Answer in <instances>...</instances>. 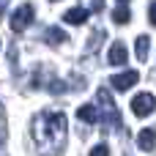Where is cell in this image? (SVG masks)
I'll list each match as a JSON object with an SVG mask.
<instances>
[{"mask_svg": "<svg viewBox=\"0 0 156 156\" xmlns=\"http://www.w3.org/2000/svg\"><path fill=\"white\" fill-rule=\"evenodd\" d=\"M44 41H47V44H52V47H58V44H63V41H66V33H63L60 27H49V30L44 33Z\"/></svg>", "mask_w": 156, "mask_h": 156, "instance_id": "10", "label": "cell"}, {"mask_svg": "<svg viewBox=\"0 0 156 156\" xmlns=\"http://www.w3.org/2000/svg\"><path fill=\"white\" fill-rule=\"evenodd\" d=\"M66 132H69V123H66V115L63 112H38L36 121H33V140H36V148L41 156H58L63 151V143H66Z\"/></svg>", "mask_w": 156, "mask_h": 156, "instance_id": "1", "label": "cell"}, {"mask_svg": "<svg viewBox=\"0 0 156 156\" xmlns=\"http://www.w3.org/2000/svg\"><path fill=\"white\" fill-rule=\"evenodd\" d=\"M5 137H8V126H5V112H3V104H0V145H5Z\"/></svg>", "mask_w": 156, "mask_h": 156, "instance_id": "13", "label": "cell"}, {"mask_svg": "<svg viewBox=\"0 0 156 156\" xmlns=\"http://www.w3.org/2000/svg\"><path fill=\"white\" fill-rule=\"evenodd\" d=\"M129 19H132V14H129L126 3H121V5H118V8L112 11V22H115V25H126Z\"/></svg>", "mask_w": 156, "mask_h": 156, "instance_id": "12", "label": "cell"}, {"mask_svg": "<svg viewBox=\"0 0 156 156\" xmlns=\"http://www.w3.org/2000/svg\"><path fill=\"white\" fill-rule=\"evenodd\" d=\"M96 99H99V107H101V118H104V123H107L110 129H118V132H123L121 112H118V107H115V99H112V93H110V90H104V88H99V90H96ZM101 118H99V121H101Z\"/></svg>", "mask_w": 156, "mask_h": 156, "instance_id": "2", "label": "cell"}, {"mask_svg": "<svg viewBox=\"0 0 156 156\" xmlns=\"http://www.w3.org/2000/svg\"><path fill=\"white\" fill-rule=\"evenodd\" d=\"M156 110V99H154V93H137L134 99H132V112L137 115V118H148L151 112Z\"/></svg>", "mask_w": 156, "mask_h": 156, "instance_id": "4", "label": "cell"}, {"mask_svg": "<svg viewBox=\"0 0 156 156\" xmlns=\"http://www.w3.org/2000/svg\"><path fill=\"white\" fill-rule=\"evenodd\" d=\"M5 5H8V0H0V14L5 11Z\"/></svg>", "mask_w": 156, "mask_h": 156, "instance_id": "17", "label": "cell"}, {"mask_svg": "<svg viewBox=\"0 0 156 156\" xmlns=\"http://www.w3.org/2000/svg\"><path fill=\"white\" fill-rule=\"evenodd\" d=\"M77 118L82 123H96L99 121V110L93 104H82V107H77Z\"/></svg>", "mask_w": 156, "mask_h": 156, "instance_id": "9", "label": "cell"}, {"mask_svg": "<svg viewBox=\"0 0 156 156\" xmlns=\"http://www.w3.org/2000/svg\"><path fill=\"white\" fill-rule=\"evenodd\" d=\"M110 82H112V88H115V90H132V88H134V85L140 82V71L129 69V71L112 74V77H110Z\"/></svg>", "mask_w": 156, "mask_h": 156, "instance_id": "5", "label": "cell"}, {"mask_svg": "<svg viewBox=\"0 0 156 156\" xmlns=\"http://www.w3.org/2000/svg\"><path fill=\"white\" fill-rule=\"evenodd\" d=\"M137 145H140V151H154V145H156V129H143V132L137 134Z\"/></svg>", "mask_w": 156, "mask_h": 156, "instance_id": "7", "label": "cell"}, {"mask_svg": "<svg viewBox=\"0 0 156 156\" xmlns=\"http://www.w3.org/2000/svg\"><path fill=\"white\" fill-rule=\"evenodd\" d=\"M33 5L30 3H25V5H19L14 14H11V30L14 33H25L27 27H30V22H33Z\"/></svg>", "mask_w": 156, "mask_h": 156, "instance_id": "3", "label": "cell"}, {"mask_svg": "<svg viewBox=\"0 0 156 156\" xmlns=\"http://www.w3.org/2000/svg\"><path fill=\"white\" fill-rule=\"evenodd\" d=\"M63 19H66L69 25H85V22H88V11L80 8V5H74V8H69V11L63 14Z\"/></svg>", "mask_w": 156, "mask_h": 156, "instance_id": "8", "label": "cell"}, {"mask_svg": "<svg viewBox=\"0 0 156 156\" xmlns=\"http://www.w3.org/2000/svg\"><path fill=\"white\" fill-rule=\"evenodd\" d=\"M104 8V0H93V11H101Z\"/></svg>", "mask_w": 156, "mask_h": 156, "instance_id": "16", "label": "cell"}, {"mask_svg": "<svg viewBox=\"0 0 156 156\" xmlns=\"http://www.w3.org/2000/svg\"><path fill=\"white\" fill-rule=\"evenodd\" d=\"M118 3H129V0H118Z\"/></svg>", "mask_w": 156, "mask_h": 156, "instance_id": "18", "label": "cell"}, {"mask_svg": "<svg viewBox=\"0 0 156 156\" xmlns=\"http://www.w3.org/2000/svg\"><path fill=\"white\" fill-rule=\"evenodd\" d=\"M90 156H110V148L107 145H96V148H90Z\"/></svg>", "mask_w": 156, "mask_h": 156, "instance_id": "14", "label": "cell"}, {"mask_svg": "<svg viewBox=\"0 0 156 156\" xmlns=\"http://www.w3.org/2000/svg\"><path fill=\"white\" fill-rule=\"evenodd\" d=\"M126 58H129V52H126V44H123V41H115V44L110 47V55H107V60H110L112 66H123V63H126Z\"/></svg>", "mask_w": 156, "mask_h": 156, "instance_id": "6", "label": "cell"}, {"mask_svg": "<svg viewBox=\"0 0 156 156\" xmlns=\"http://www.w3.org/2000/svg\"><path fill=\"white\" fill-rule=\"evenodd\" d=\"M148 19H151V25L156 27V0L151 3V5H148Z\"/></svg>", "mask_w": 156, "mask_h": 156, "instance_id": "15", "label": "cell"}, {"mask_svg": "<svg viewBox=\"0 0 156 156\" xmlns=\"http://www.w3.org/2000/svg\"><path fill=\"white\" fill-rule=\"evenodd\" d=\"M134 47H137V58L145 63V60H148V52H151V38H148V36H140Z\"/></svg>", "mask_w": 156, "mask_h": 156, "instance_id": "11", "label": "cell"}]
</instances>
